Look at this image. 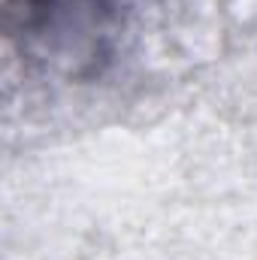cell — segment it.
<instances>
[{"mask_svg":"<svg viewBox=\"0 0 257 260\" xmlns=\"http://www.w3.org/2000/svg\"><path fill=\"white\" fill-rule=\"evenodd\" d=\"M133 0H3V30L24 70L97 82L121 55Z\"/></svg>","mask_w":257,"mask_h":260,"instance_id":"obj_1","label":"cell"}]
</instances>
